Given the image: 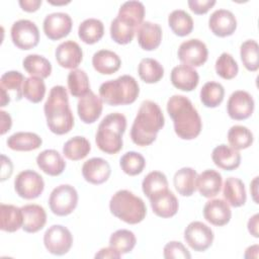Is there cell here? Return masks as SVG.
I'll return each instance as SVG.
<instances>
[{
  "mask_svg": "<svg viewBox=\"0 0 259 259\" xmlns=\"http://www.w3.org/2000/svg\"><path fill=\"white\" fill-rule=\"evenodd\" d=\"M167 112L173 120L175 134L180 139L193 140L200 134L201 118L186 96H171L167 102Z\"/></svg>",
  "mask_w": 259,
  "mask_h": 259,
  "instance_id": "6da1fadb",
  "label": "cell"
},
{
  "mask_svg": "<svg viewBox=\"0 0 259 259\" xmlns=\"http://www.w3.org/2000/svg\"><path fill=\"white\" fill-rule=\"evenodd\" d=\"M165 124V118L160 106L151 100L142 102L131 128L132 141L140 146L151 145L157 134Z\"/></svg>",
  "mask_w": 259,
  "mask_h": 259,
  "instance_id": "7a4b0ae2",
  "label": "cell"
},
{
  "mask_svg": "<svg viewBox=\"0 0 259 259\" xmlns=\"http://www.w3.org/2000/svg\"><path fill=\"white\" fill-rule=\"evenodd\" d=\"M49 130L56 135H65L74 126V116L69 105L67 89L64 86H54L44 105Z\"/></svg>",
  "mask_w": 259,
  "mask_h": 259,
  "instance_id": "3957f363",
  "label": "cell"
},
{
  "mask_svg": "<svg viewBox=\"0 0 259 259\" xmlns=\"http://www.w3.org/2000/svg\"><path fill=\"white\" fill-rule=\"evenodd\" d=\"M126 128V118L119 112L107 114L99 123L95 142L106 154H116L122 149V135Z\"/></svg>",
  "mask_w": 259,
  "mask_h": 259,
  "instance_id": "277c9868",
  "label": "cell"
},
{
  "mask_svg": "<svg viewBox=\"0 0 259 259\" xmlns=\"http://www.w3.org/2000/svg\"><path fill=\"white\" fill-rule=\"evenodd\" d=\"M140 87L136 79L130 75H122L114 80H108L99 87V95L106 104L117 106L136 101Z\"/></svg>",
  "mask_w": 259,
  "mask_h": 259,
  "instance_id": "5b68a950",
  "label": "cell"
},
{
  "mask_svg": "<svg viewBox=\"0 0 259 259\" xmlns=\"http://www.w3.org/2000/svg\"><path fill=\"white\" fill-rule=\"evenodd\" d=\"M109 209L114 217L130 225L141 223L147 214L144 200L125 189L118 190L112 195Z\"/></svg>",
  "mask_w": 259,
  "mask_h": 259,
  "instance_id": "8992f818",
  "label": "cell"
},
{
  "mask_svg": "<svg viewBox=\"0 0 259 259\" xmlns=\"http://www.w3.org/2000/svg\"><path fill=\"white\" fill-rule=\"evenodd\" d=\"M78 203L77 190L69 184H62L53 189L49 198V205L53 213L65 217L73 212Z\"/></svg>",
  "mask_w": 259,
  "mask_h": 259,
  "instance_id": "52a82bcc",
  "label": "cell"
},
{
  "mask_svg": "<svg viewBox=\"0 0 259 259\" xmlns=\"http://www.w3.org/2000/svg\"><path fill=\"white\" fill-rule=\"evenodd\" d=\"M46 249L54 255H64L69 252L73 244V236L68 228L62 225L50 227L44 235Z\"/></svg>",
  "mask_w": 259,
  "mask_h": 259,
  "instance_id": "ba28073f",
  "label": "cell"
},
{
  "mask_svg": "<svg viewBox=\"0 0 259 259\" xmlns=\"http://www.w3.org/2000/svg\"><path fill=\"white\" fill-rule=\"evenodd\" d=\"M45 188L42 177L33 170H24L17 174L14 179V189L18 196L24 199L38 197Z\"/></svg>",
  "mask_w": 259,
  "mask_h": 259,
  "instance_id": "9c48e42d",
  "label": "cell"
},
{
  "mask_svg": "<svg viewBox=\"0 0 259 259\" xmlns=\"http://www.w3.org/2000/svg\"><path fill=\"white\" fill-rule=\"evenodd\" d=\"M11 39L20 50L33 49L39 41L38 28L28 19H19L11 26Z\"/></svg>",
  "mask_w": 259,
  "mask_h": 259,
  "instance_id": "30bf717a",
  "label": "cell"
},
{
  "mask_svg": "<svg viewBox=\"0 0 259 259\" xmlns=\"http://www.w3.org/2000/svg\"><path fill=\"white\" fill-rule=\"evenodd\" d=\"M212 230L201 222H191L184 231V240L188 246L197 252L208 249L213 241Z\"/></svg>",
  "mask_w": 259,
  "mask_h": 259,
  "instance_id": "8fae6325",
  "label": "cell"
},
{
  "mask_svg": "<svg viewBox=\"0 0 259 259\" xmlns=\"http://www.w3.org/2000/svg\"><path fill=\"white\" fill-rule=\"evenodd\" d=\"M178 59L187 66L200 67L208 57L206 45L197 38H190L183 41L177 52Z\"/></svg>",
  "mask_w": 259,
  "mask_h": 259,
  "instance_id": "7c38bea8",
  "label": "cell"
},
{
  "mask_svg": "<svg viewBox=\"0 0 259 259\" xmlns=\"http://www.w3.org/2000/svg\"><path fill=\"white\" fill-rule=\"evenodd\" d=\"M254 107L255 103L252 95L244 90L234 91L227 103L228 114L235 120H243L250 117Z\"/></svg>",
  "mask_w": 259,
  "mask_h": 259,
  "instance_id": "4fadbf2b",
  "label": "cell"
},
{
  "mask_svg": "<svg viewBox=\"0 0 259 259\" xmlns=\"http://www.w3.org/2000/svg\"><path fill=\"white\" fill-rule=\"evenodd\" d=\"M73 21L71 16L65 12H54L48 14L44 19V32L52 40L61 39L69 34Z\"/></svg>",
  "mask_w": 259,
  "mask_h": 259,
  "instance_id": "5bb4252c",
  "label": "cell"
},
{
  "mask_svg": "<svg viewBox=\"0 0 259 259\" xmlns=\"http://www.w3.org/2000/svg\"><path fill=\"white\" fill-rule=\"evenodd\" d=\"M208 26L214 35L226 37L235 32L237 28V19L230 10L218 9L210 14Z\"/></svg>",
  "mask_w": 259,
  "mask_h": 259,
  "instance_id": "9a60e30c",
  "label": "cell"
},
{
  "mask_svg": "<svg viewBox=\"0 0 259 259\" xmlns=\"http://www.w3.org/2000/svg\"><path fill=\"white\" fill-rule=\"evenodd\" d=\"M111 168L108 162L102 158L94 157L86 162L82 166V175L84 179L91 184H102L109 178Z\"/></svg>",
  "mask_w": 259,
  "mask_h": 259,
  "instance_id": "2e32d148",
  "label": "cell"
},
{
  "mask_svg": "<svg viewBox=\"0 0 259 259\" xmlns=\"http://www.w3.org/2000/svg\"><path fill=\"white\" fill-rule=\"evenodd\" d=\"M102 99L91 90L80 97L77 103V111L80 119L84 123H93L102 112Z\"/></svg>",
  "mask_w": 259,
  "mask_h": 259,
  "instance_id": "e0dca14e",
  "label": "cell"
},
{
  "mask_svg": "<svg viewBox=\"0 0 259 259\" xmlns=\"http://www.w3.org/2000/svg\"><path fill=\"white\" fill-rule=\"evenodd\" d=\"M55 56L61 67L74 70L82 62L83 52L76 41L66 40L57 47Z\"/></svg>",
  "mask_w": 259,
  "mask_h": 259,
  "instance_id": "ac0fdd59",
  "label": "cell"
},
{
  "mask_svg": "<svg viewBox=\"0 0 259 259\" xmlns=\"http://www.w3.org/2000/svg\"><path fill=\"white\" fill-rule=\"evenodd\" d=\"M203 217L211 225L222 227L230 222L232 211L227 201L224 199L215 198L208 200L204 204Z\"/></svg>",
  "mask_w": 259,
  "mask_h": 259,
  "instance_id": "d6986e66",
  "label": "cell"
},
{
  "mask_svg": "<svg viewBox=\"0 0 259 259\" xmlns=\"http://www.w3.org/2000/svg\"><path fill=\"white\" fill-rule=\"evenodd\" d=\"M173 86L182 91H192L199 82V76L195 69L187 65H178L171 71L170 76Z\"/></svg>",
  "mask_w": 259,
  "mask_h": 259,
  "instance_id": "ffe728a7",
  "label": "cell"
},
{
  "mask_svg": "<svg viewBox=\"0 0 259 259\" xmlns=\"http://www.w3.org/2000/svg\"><path fill=\"white\" fill-rule=\"evenodd\" d=\"M154 213L160 218H171L178 211L179 203L172 191L166 189L150 198Z\"/></svg>",
  "mask_w": 259,
  "mask_h": 259,
  "instance_id": "44dd1931",
  "label": "cell"
},
{
  "mask_svg": "<svg viewBox=\"0 0 259 259\" xmlns=\"http://www.w3.org/2000/svg\"><path fill=\"white\" fill-rule=\"evenodd\" d=\"M137 38L143 50L154 51L161 44L162 28L158 23L143 21L137 29Z\"/></svg>",
  "mask_w": 259,
  "mask_h": 259,
  "instance_id": "7402d4cb",
  "label": "cell"
},
{
  "mask_svg": "<svg viewBox=\"0 0 259 259\" xmlns=\"http://www.w3.org/2000/svg\"><path fill=\"white\" fill-rule=\"evenodd\" d=\"M38 168L50 176H58L62 174L66 168V162L61 154L54 150L48 149L40 152L36 157Z\"/></svg>",
  "mask_w": 259,
  "mask_h": 259,
  "instance_id": "603a6c76",
  "label": "cell"
},
{
  "mask_svg": "<svg viewBox=\"0 0 259 259\" xmlns=\"http://www.w3.org/2000/svg\"><path fill=\"white\" fill-rule=\"evenodd\" d=\"M211 159L215 166L223 170L232 171L241 164V154L238 150L222 144L212 150Z\"/></svg>",
  "mask_w": 259,
  "mask_h": 259,
  "instance_id": "cb8c5ba5",
  "label": "cell"
},
{
  "mask_svg": "<svg viewBox=\"0 0 259 259\" xmlns=\"http://www.w3.org/2000/svg\"><path fill=\"white\" fill-rule=\"evenodd\" d=\"M138 27L131 19L117 15L111 21L110 36L116 44L126 45L133 40Z\"/></svg>",
  "mask_w": 259,
  "mask_h": 259,
  "instance_id": "d4e9b609",
  "label": "cell"
},
{
  "mask_svg": "<svg viewBox=\"0 0 259 259\" xmlns=\"http://www.w3.org/2000/svg\"><path fill=\"white\" fill-rule=\"evenodd\" d=\"M23 213L22 229L26 233H36L40 231L47 223V213L42 206L38 204H26L21 207Z\"/></svg>",
  "mask_w": 259,
  "mask_h": 259,
  "instance_id": "484cf974",
  "label": "cell"
},
{
  "mask_svg": "<svg viewBox=\"0 0 259 259\" xmlns=\"http://www.w3.org/2000/svg\"><path fill=\"white\" fill-rule=\"evenodd\" d=\"M222 184V175L212 169H207L196 177V188L202 196L207 198L218 195L221 191Z\"/></svg>",
  "mask_w": 259,
  "mask_h": 259,
  "instance_id": "4316f807",
  "label": "cell"
},
{
  "mask_svg": "<svg viewBox=\"0 0 259 259\" xmlns=\"http://www.w3.org/2000/svg\"><path fill=\"white\" fill-rule=\"evenodd\" d=\"M93 68L100 74L111 75L118 71L121 65L120 58L109 50H100L92 57Z\"/></svg>",
  "mask_w": 259,
  "mask_h": 259,
  "instance_id": "83f0119b",
  "label": "cell"
},
{
  "mask_svg": "<svg viewBox=\"0 0 259 259\" xmlns=\"http://www.w3.org/2000/svg\"><path fill=\"white\" fill-rule=\"evenodd\" d=\"M23 213L21 207L12 204L0 205V229L4 232L13 233L22 228Z\"/></svg>",
  "mask_w": 259,
  "mask_h": 259,
  "instance_id": "f1b7e54d",
  "label": "cell"
},
{
  "mask_svg": "<svg viewBox=\"0 0 259 259\" xmlns=\"http://www.w3.org/2000/svg\"><path fill=\"white\" fill-rule=\"evenodd\" d=\"M223 194L226 201L234 207L244 205L247 200L245 185L241 179L236 177H229L226 179Z\"/></svg>",
  "mask_w": 259,
  "mask_h": 259,
  "instance_id": "f546056e",
  "label": "cell"
},
{
  "mask_svg": "<svg viewBox=\"0 0 259 259\" xmlns=\"http://www.w3.org/2000/svg\"><path fill=\"white\" fill-rule=\"evenodd\" d=\"M6 144L8 148L13 151L27 152L38 149L42 144V140L38 135L34 133L18 132L11 135L7 139Z\"/></svg>",
  "mask_w": 259,
  "mask_h": 259,
  "instance_id": "4dcf8cb0",
  "label": "cell"
},
{
  "mask_svg": "<svg viewBox=\"0 0 259 259\" xmlns=\"http://www.w3.org/2000/svg\"><path fill=\"white\" fill-rule=\"evenodd\" d=\"M197 173L193 168L183 167L173 177V183L177 192L182 196H190L196 190Z\"/></svg>",
  "mask_w": 259,
  "mask_h": 259,
  "instance_id": "1f68e13d",
  "label": "cell"
},
{
  "mask_svg": "<svg viewBox=\"0 0 259 259\" xmlns=\"http://www.w3.org/2000/svg\"><path fill=\"white\" fill-rule=\"evenodd\" d=\"M104 34V25L101 20L96 18H87L83 20L78 27L80 39L88 45H93L101 39Z\"/></svg>",
  "mask_w": 259,
  "mask_h": 259,
  "instance_id": "d6a6232c",
  "label": "cell"
},
{
  "mask_svg": "<svg viewBox=\"0 0 259 259\" xmlns=\"http://www.w3.org/2000/svg\"><path fill=\"white\" fill-rule=\"evenodd\" d=\"M24 70L31 76L41 79L48 78L52 73V65L48 59L42 56L31 54L26 56L22 62Z\"/></svg>",
  "mask_w": 259,
  "mask_h": 259,
  "instance_id": "836d02e7",
  "label": "cell"
},
{
  "mask_svg": "<svg viewBox=\"0 0 259 259\" xmlns=\"http://www.w3.org/2000/svg\"><path fill=\"white\" fill-rule=\"evenodd\" d=\"M168 24L178 36L188 35L193 29V19L189 13L182 9L173 10L168 16Z\"/></svg>",
  "mask_w": 259,
  "mask_h": 259,
  "instance_id": "e575fe53",
  "label": "cell"
},
{
  "mask_svg": "<svg viewBox=\"0 0 259 259\" xmlns=\"http://www.w3.org/2000/svg\"><path fill=\"white\" fill-rule=\"evenodd\" d=\"M91 150L89 141L84 137H74L68 140L63 147V154L72 161H78L85 158Z\"/></svg>",
  "mask_w": 259,
  "mask_h": 259,
  "instance_id": "d590c367",
  "label": "cell"
},
{
  "mask_svg": "<svg viewBox=\"0 0 259 259\" xmlns=\"http://www.w3.org/2000/svg\"><path fill=\"white\" fill-rule=\"evenodd\" d=\"M138 73L144 82L153 84L162 79L164 76V68L157 60L145 58L139 64Z\"/></svg>",
  "mask_w": 259,
  "mask_h": 259,
  "instance_id": "8d00e7d4",
  "label": "cell"
},
{
  "mask_svg": "<svg viewBox=\"0 0 259 259\" xmlns=\"http://www.w3.org/2000/svg\"><path fill=\"white\" fill-rule=\"evenodd\" d=\"M225 96V89L221 83L209 81L206 82L200 90V101L205 107L219 106Z\"/></svg>",
  "mask_w": 259,
  "mask_h": 259,
  "instance_id": "74e56055",
  "label": "cell"
},
{
  "mask_svg": "<svg viewBox=\"0 0 259 259\" xmlns=\"http://www.w3.org/2000/svg\"><path fill=\"white\" fill-rule=\"evenodd\" d=\"M142 188L145 195L150 199L161 191L168 189L167 177L160 171H152L144 178Z\"/></svg>",
  "mask_w": 259,
  "mask_h": 259,
  "instance_id": "f35d334b",
  "label": "cell"
},
{
  "mask_svg": "<svg viewBox=\"0 0 259 259\" xmlns=\"http://www.w3.org/2000/svg\"><path fill=\"white\" fill-rule=\"evenodd\" d=\"M137 239L135 234L128 230H117L109 238V246L120 255L130 253L136 246Z\"/></svg>",
  "mask_w": 259,
  "mask_h": 259,
  "instance_id": "ab89813d",
  "label": "cell"
},
{
  "mask_svg": "<svg viewBox=\"0 0 259 259\" xmlns=\"http://www.w3.org/2000/svg\"><path fill=\"white\" fill-rule=\"evenodd\" d=\"M68 88L74 97H82L90 91L89 79L84 70L74 69L68 74Z\"/></svg>",
  "mask_w": 259,
  "mask_h": 259,
  "instance_id": "60d3db41",
  "label": "cell"
},
{
  "mask_svg": "<svg viewBox=\"0 0 259 259\" xmlns=\"http://www.w3.org/2000/svg\"><path fill=\"white\" fill-rule=\"evenodd\" d=\"M253 134L244 125H233L228 132V141L235 150H243L249 148L253 143Z\"/></svg>",
  "mask_w": 259,
  "mask_h": 259,
  "instance_id": "b9f144b4",
  "label": "cell"
},
{
  "mask_svg": "<svg viewBox=\"0 0 259 259\" xmlns=\"http://www.w3.org/2000/svg\"><path fill=\"white\" fill-rule=\"evenodd\" d=\"M23 97L32 103H38L42 100L46 94V84L41 78L28 77L25 79L22 88Z\"/></svg>",
  "mask_w": 259,
  "mask_h": 259,
  "instance_id": "7bdbcfd3",
  "label": "cell"
},
{
  "mask_svg": "<svg viewBox=\"0 0 259 259\" xmlns=\"http://www.w3.org/2000/svg\"><path fill=\"white\" fill-rule=\"evenodd\" d=\"M258 51H259V46L257 41L254 39L245 40L241 45L240 56H241L242 63L244 67L251 72H255L259 68Z\"/></svg>",
  "mask_w": 259,
  "mask_h": 259,
  "instance_id": "ee69618b",
  "label": "cell"
},
{
  "mask_svg": "<svg viewBox=\"0 0 259 259\" xmlns=\"http://www.w3.org/2000/svg\"><path fill=\"white\" fill-rule=\"evenodd\" d=\"M119 165L121 170L125 174L130 176H136L143 172L146 166V161L142 154L131 151V152H126L120 158Z\"/></svg>",
  "mask_w": 259,
  "mask_h": 259,
  "instance_id": "f6af8a7d",
  "label": "cell"
},
{
  "mask_svg": "<svg viewBox=\"0 0 259 259\" xmlns=\"http://www.w3.org/2000/svg\"><path fill=\"white\" fill-rule=\"evenodd\" d=\"M26 78L18 71H8L1 76L0 88L8 91H13L16 95V100H20L23 96L22 88Z\"/></svg>",
  "mask_w": 259,
  "mask_h": 259,
  "instance_id": "bcb514c9",
  "label": "cell"
},
{
  "mask_svg": "<svg viewBox=\"0 0 259 259\" xmlns=\"http://www.w3.org/2000/svg\"><path fill=\"white\" fill-rule=\"evenodd\" d=\"M239 67L236 60L229 53H223L217 59L215 72L217 74L226 80L235 78L238 74Z\"/></svg>",
  "mask_w": 259,
  "mask_h": 259,
  "instance_id": "7dc6e473",
  "label": "cell"
},
{
  "mask_svg": "<svg viewBox=\"0 0 259 259\" xmlns=\"http://www.w3.org/2000/svg\"><path fill=\"white\" fill-rule=\"evenodd\" d=\"M117 15L126 17L140 26L145 16V6L140 1H126L119 7Z\"/></svg>",
  "mask_w": 259,
  "mask_h": 259,
  "instance_id": "c3c4849f",
  "label": "cell"
},
{
  "mask_svg": "<svg viewBox=\"0 0 259 259\" xmlns=\"http://www.w3.org/2000/svg\"><path fill=\"white\" fill-rule=\"evenodd\" d=\"M164 258L166 259H189L191 255L186 247L179 241H171L164 247Z\"/></svg>",
  "mask_w": 259,
  "mask_h": 259,
  "instance_id": "681fc988",
  "label": "cell"
},
{
  "mask_svg": "<svg viewBox=\"0 0 259 259\" xmlns=\"http://www.w3.org/2000/svg\"><path fill=\"white\" fill-rule=\"evenodd\" d=\"M188 6L195 14L206 13L214 4L215 0H188Z\"/></svg>",
  "mask_w": 259,
  "mask_h": 259,
  "instance_id": "f907efd6",
  "label": "cell"
},
{
  "mask_svg": "<svg viewBox=\"0 0 259 259\" xmlns=\"http://www.w3.org/2000/svg\"><path fill=\"white\" fill-rule=\"evenodd\" d=\"M2 159V165H1V181L6 180L9 178L13 171V166L9 158L5 157L4 155L1 156Z\"/></svg>",
  "mask_w": 259,
  "mask_h": 259,
  "instance_id": "816d5d0a",
  "label": "cell"
},
{
  "mask_svg": "<svg viewBox=\"0 0 259 259\" xmlns=\"http://www.w3.org/2000/svg\"><path fill=\"white\" fill-rule=\"evenodd\" d=\"M41 3H42L41 0H20L19 1L20 7L26 12L36 11L41 5Z\"/></svg>",
  "mask_w": 259,
  "mask_h": 259,
  "instance_id": "f5cc1de1",
  "label": "cell"
},
{
  "mask_svg": "<svg viewBox=\"0 0 259 259\" xmlns=\"http://www.w3.org/2000/svg\"><path fill=\"white\" fill-rule=\"evenodd\" d=\"M120 254L115 251L113 248L106 247V248H102L99 250L98 253L95 254V258H120Z\"/></svg>",
  "mask_w": 259,
  "mask_h": 259,
  "instance_id": "db71d44e",
  "label": "cell"
},
{
  "mask_svg": "<svg viewBox=\"0 0 259 259\" xmlns=\"http://www.w3.org/2000/svg\"><path fill=\"white\" fill-rule=\"evenodd\" d=\"M0 116H1V132H0V134L4 135L6 132H8L10 130L12 120H11V116L6 111L1 110Z\"/></svg>",
  "mask_w": 259,
  "mask_h": 259,
  "instance_id": "11a10c76",
  "label": "cell"
},
{
  "mask_svg": "<svg viewBox=\"0 0 259 259\" xmlns=\"http://www.w3.org/2000/svg\"><path fill=\"white\" fill-rule=\"evenodd\" d=\"M258 218H259V214L255 213L248 221V231L255 238L259 237V234H258Z\"/></svg>",
  "mask_w": 259,
  "mask_h": 259,
  "instance_id": "9f6ffc18",
  "label": "cell"
},
{
  "mask_svg": "<svg viewBox=\"0 0 259 259\" xmlns=\"http://www.w3.org/2000/svg\"><path fill=\"white\" fill-rule=\"evenodd\" d=\"M258 251H259V246L258 245H253L250 246L246 249L245 258H258Z\"/></svg>",
  "mask_w": 259,
  "mask_h": 259,
  "instance_id": "6f0895ef",
  "label": "cell"
},
{
  "mask_svg": "<svg viewBox=\"0 0 259 259\" xmlns=\"http://www.w3.org/2000/svg\"><path fill=\"white\" fill-rule=\"evenodd\" d=\"M1 90V105L0 106H6V104H8L10 102V96L9 94L6 92V90L0 88Z\"/></svg>",
  "mask_w": 259,
  "mask_h": 259,
  "instance_id": "680465c9",
  "label": "cell"
},
{
  "mask_svg": "<svg viewBox=\"0 0 259 259\" xmlns=\"http://www.w3.org/2000/svg\"><path fill=\"white\" fill-rule=\"evenodd\" d=\"M257 178H258V177H255V178L253 179V181L251 182V186H250V190H251V192H252L253 199H254V201H255L256 203H258V200H257V197H256V195H257Z\"/></svg>",
  "mask_w": 259,
  "mask_h": 259,
  "instance_id": "91938a15",
  "label": "cell"
},
{
  "mask_svg": "<svg viewBox=\"0 0 259 259\" xmlns=\"http://www.w3.org/2000/svg\"><path fill=\"white\" fill-rule=\"evenodd\" d=\"M70 1H63V2H53V1H50V3L51 4H53V5H65V4H68Z\"/></svg>",
  "mask_w": 259,
  "mask_h": 259,
  "instance_id": "94428289",
  "label": "cell"
}]
</instances>
